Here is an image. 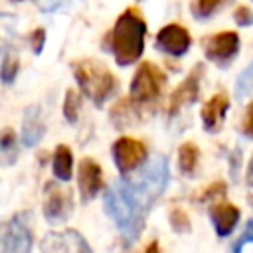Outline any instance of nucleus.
<instances>
[{
    "label": "nucleus",
    "instance_id": "obj_22",
    "mask_svg": "<svg viewBox=\"0 0 253 253\" xmlns=\"http://www.w3.org/2000/svg\"><path fill=\"white\" fill-rule=\"evenodd\" d=\"M170 223H172V227H174L176 231H180V233H184V231L190 229V219H188V215H186L182 210H174V211L170 213Z\"/></svg>",
    "mask_w": 253,
    "mask_h": 253
},
{
    "label": "nucleus",
    "instance_id": "obj_18",
    "mask_svg": "<svg viewBox=\"0 0 253 253\" xmlns=\"http://www.w3.org/2000/svg\"><path fill=\"white\" fill-rule=\"evenodd\" d=\"M18 67H20V59H18V53L6 45L4 47V53H2V81L4 83H12L18 75Z\"/></svg>",
    "mask_w": 253,
    "mask_h": 253
},
{
    "label": "nucleus",
    "instance_id": "obj_4",
    "mask_svg": "<svg viewBox=\"0 0 253 253\" xmlns=\"http://www.w3.org/2000/svg\"><path fill=\"white\" fill-rule=\"evenodd\" d=\"M166 83L164 73L150 61H144L130 83V99L136 103H148L152 99H156L162 93V87Z\"/></svg>",
    "mask_w": 253,
    "mask_h": 253
},
{
    "label": "nucleus",
    "instance_id": "obj_13",
    "mask_svg": "<svg viewBox=\"0 0 253 253\" xmlns=\"http://www.w3.org/2000/svg\"><path fill=\"white\" fill-rule=\"evenodd\" d=\"M229 107V101L223 93H217L213 95L202 109V123H204V128L210 130V132H217L223 125V119H225V111Z\"/></svg>",
    "mask_w": 253,
    "mask_h": 253
},
{
    "label": "nucleus",
    "instance_id": "obj_10",
    "mask_svg": "<svg viewBox=\"0 0 253 253\" xmlns=\"http://www.w3.org/2000/svg\"><path fill=\"white\" fill-rule=\"evenodd\" d=\"M192 45V38L188 30L180 24H168L164 26L156 36V47L168 55H184Z\"/></svg>",
    "mask_w": 253,
    "mask_h": 253
},
{
    "label": "nucleus",
    "instance_id": "obj_21",
    "mask_svg": "<svg viewBox=\"0 0 253 253\" xmlns=\"http://www.w3.org/2000/svg\"><path fill=\"white\" fill-rule=\"evenodd\" d=\"M253 91V65H249L241 75H239V79H237V83H235V93L239 95V97H245V95H249Z\"/></svg>",
    "mask_w": 253,
    "mask_h": 253
},
{
    "label": "nucleus",
    "instance_id": "obj_24",
    "mask_svg": "<svg viewBox=\"0 0 253 253\" xmlns=\"http://www.w3.org/2000/svg\"><path fill=\"white\" fill-rule=\"evenodd\" d=\"M30 43H32V49L34 53H42L43 49V43H45V30L43 28H38L30 34Z\"/></svg>",
    "mask_w": 253,
    "mask_h": 253
},
{
    "label": "nucleus",
    "instance_id": "obj_3",
    "mask_svg": "<svg viewBox=\"0 0 253 253\" xmlns=\"http://www.w3.org/2000/svg\"><path fill=\"white\" fill-rule=\"evenodd\" d=\"M73 75L81 91L95 103L103 105L117 89L115 75L95 59H79L73 63Z\"/></svg>",
    "mask_w": 253,
    "mask_h": 253
},
{
    "label": "nucleus",
    "instance_id": "obj_9",
    "mask_svg": "<svg viewBox=\"0 0 253 253\" xmlns=\"http://www.w3.org/2000/svg\"><path fill=\"white\" fill-rule=\"evenodd\" d=\"M42 253H91V247L77 231H63V233H47L42 243Z\"/></svg>",
    "mask_w": 253,
    "mask_h": 253
},
{
    "label": "nucleus",
    "instance_id": "obj_8",
    "mask_svg": "<svg viewBox=\"0 0 253 253\" xmlns=\"http://www.w3.org/2000/svg\"><path fill=\"white\" fill-rule=\"evenodd\" d=\"M71 196L65 192V188H59L57 184L49 182L45 184V200H43V215L47 221L57 223L69 217L71 213Z\"/></svg>",
    "mask_w": 253,
    "mask_h": 253
},
{
    "label": "nucleus",
    "instance_id": "obj_30",
    "mask_svg": "<svg viewBox=\"0 0 253 253\" xmlns=\"http://www.w3.org/2000/svg\"><path fill=\"white\" fill-rule=\"evenodd\" d=\"M12 2H22V0H12Z\"/></svg>",
    "mask_w": 253,
    "mask_h": 253
},
{
    "label": "nucleus",
    "instance_id": "obj_23",
    "mask_svg": "<svg viewBox=\"0 0 253 253\" xmlns=\"http://www.w3.org/2000/svg\"><path fill=\"white\" fill-rule=\"evenodd\" d=\"M233 20H235L237 26L247 28V26L253 24V12H251L247 6H237V8L233 10Z\"/></svg>",
    "mask_w": 253,
    "mask_h": 253
},
{
    "label": "nucleus",
    "instance_id": "obj_29",
    "mask_svg": "<svg viewBox=\"0 0 253 253\" xmlns=\"http://www.w3.org/2000/svg\"><path fill=\"white\" fill-rule=\"evenodd\" d=\"M144 253H160V247H158V243H156V241L148 243V247L144 249Z\"/></svg>",
    "mask_w": 253,
    "mask_h": 253
},
{
    "label": "nucleus",
    "instance_id": "obj_12",
    "mask_svg": "<svg viewBox=\"0 0 253 253\" xmlns=\"http://www.w3.org/2000/svg\"><path fill=\"white\" fill-rule=\"evenodd\" d=\"M103 188V172L101 166L89 158L81 160L79 164V192L83 200H91Z\"/></svg>",
    "mask_w": 253,
    "mask_h": 253
},
{
    "label": "nucleus",
    "instance_id": "obj_11",
    "mask_svg": "<svg viewBox=\"0 0 253 253\" xmlns=\"http://www.w3.org/2000/svg\"><path fill=\"white\" fill-rule=\"evenodd\" d=\"M200 75H202V67L196 65L194 71L176 87V91L170 97V113H178L184 105H190L198 99V91H200Z\"/></svg>",
    "mask_w": 253,
    "mask_h": 253
},
{
    "label": "nucleus",
    "instance_id": "obj_25",
    "mask_svg": "<svg viewBox=\"0 0 253 253\" xmlns=\"http://www.w3.org/2000/svg\"><path fill=\"white\" fill-rule=\"evenodd\" d=\"M249 241H253V219L245 225V229H243V233H241V237L237 239V243L233 245V249H231V253H241V249H243V245L245 243H249Z\"/></svg>",
    "mask_w": 253,
    "mask_h": 253
},
{
    "label": "nucleus",
    "instance_id": "obj_7",
    "mask_svg": "<svg viewBox=\"0 0 253 253\" xmlns=\"http://www.w3.org/2000/svg\"><path fill=\"white\" fill-rule=\"evenodd\" d=\"M113 158H115V164L117 168L123 172V174H130L132 170H136L144 158H146V148L142 142L134 140V138H119L115 144H113Z\"/></svg>",
    "mask_w": 253,
    "mask_h": 253
},
{
    "label": "nucleus",
    "instance_id": "obj_27",
    "mask_svg": "<svg viewBox=\"0 0 253 253\" xmlns=\"http://www.w3.org/2000/svg\"><path fill=\"white\" fill-rule=\"evenodd\" d=\"M0 146H2V150H4V152H8L12 146H16V136H14V132H12V130H4Z\"/></svg>",
    "mask_w": 253,
    "mask_h": 253
},
{
    "label": "nucleus",
    "instance_id": "obj_15",
    "mask_svg": "<svg viewBox=\"0 0 253 253\" xmlns=\"http://www.w3.org/2000/svg\"><path fill=\"white\" fill-rule=\"evenodd\" d=\"M45 132V125H43V119H42V113L38 107H30L24 115V121H22V140L26 146H34L42 140Z\"/></svg>",
    "mask_w": 253,
    "mask_h": 253
},
{
    "label": "nucleus",
    "instance_id": "obj_2",
    "mask_svg": "<svg viewBox=\"0 0 253 253\" xmlns=\"http://www.w3.org/2000/svg\"><path fill=\"white\" fill-rule=\"evenodd\" d=\"M146 22L136 8H126L115 22L111 32V51L119 65H130L144 51Z\"/></svg>",
    "mask_w": 253,
    "mask_h": 253
},
{
    "label": "nucleus",
    "instance_id": "obj_16",
    "mask_svg": "<svg viewBox=\"0 0 253 253\" xmlns=\"http://www.w3.org/2000/svg\"><path fill=\"white\" fill-rule=\"evenodd\" d=\"M71 172H73V156H71V150L63 144H59L55 148V154H53V174L57 180H69L71 178Z\"/></svg>",
    "mask_w": 253,
    "mask_h": 253
},
{
    "label": "nucleus",
    "instance_id": "obj_28",
    "mask_svg": "<svg viewBox=\"0 0 253 253\" xmlns=\"http://www.w3.org/2000/svg\"><path fill=\"white\" fill-rule=\"evenodd\" d=\"M247 184L253 186V156L249 160V166H247Z\"/></svg>",
    "mask_w": 253,
    "mask_h": 253
},
{
    "label": "nucleus",
    "instance_id": "obj_19",
    "mask_svg": "<svg viewBox=\"0 0 253 253\" xmlns=\"http://www.w3.org/2000/svg\"><path fill=\"white\" fill-rule=\"evenodd\" d=\"M221 4H223V0H192L190 10H192L194 18L208 20V18H211L219 10Z\"/></svg>",
    "mask_w": 253,
    "mask_h": 253
},
{
    "label": "nucleus",
    "instance_id": "obj_17",
    "mask_svg": "<svg viewBox=\"0 0 253 253\" xmlns=\"http://www.w3.org/2000/svg\"><path fill=\"white\" fill-rule=\"evenodd\" d=\"M198 158H200V152H198V146L192 144V142H186L180 146V152H178V164H180V170L186 172V174H192L198 166Z\"/></svg>",
    "mask_w": 253,
    "mask_h": 253
},
{
    "label": "nucleus",
    "instance_id": "obj_1",
    "mask_svg": "<svg viewBox=\"0 0 253 253\" xmlns=\"http://www.w3.org/2000/svg\"><path fill=\"white\" fill-rule=\"evenodd\" d=\"M168 178V160L164 156H156L146 162L134 178L117 180L105 192V211L119 227L126 245H132L138 239L146 213L166 190Z\"/></svg>",
    "mask_w": 253,
    "mask_h": 253
},
{
    "label": "nucleus",
    "instance_id": "obj_5",
    "mask_svg": "<svg viewBox=\"0 0 253 253\" xmlns=\"http://www.w3.org/2000/svg\"><path fill=\"white\" fill-rule=\"evenodd\" d=\"M26 217V213H18L6 223L2 237L4 253H32V229Z\"/></svg>",
    "mask_w": 253,
    "mask_h": 253
},
{
    "label": "nucleus",
    "instance_id": "obj_6",
    "mask_svg": "<svg viewBox=\"0 0 253 253\" xmlns=\"http://www.w3.org/2000/svg\"><path fill=\"white\" fill-rule=\"evenodd\" d=\"M239 51V36L235 32H219L204 40V53L217 65L229 63Z\"/></svg>",
    "mask_w": 253,
    "mask_h": 253
},
{
    "label": "nucleus",
    "instance_id": "obj_20",
    "mask_svg": "<svg viewBox=\"0 0 253 253\" xmlns=\"http://www.w3.org/2000/svg\"><path fill=\"white\" fill-rule=\"evenodd\" d=\"M79 107H81V101H79V95L69 89L67 95H65V101H63V117L69 121V123H75L77 117H79Z\"/></svg>",
    "mask_w": 253,
    "mask_h": 253
},
{
    "label": "nucleus",
    "instance_id": "obj_14",
    "mask_svg": "<svg viewBox=\"0 0 253 253\" xmlns=\"http://www.w3.org/2000/svg\"><path fill=\"white\" fill-rule=\"evenodd\" d=\"M210 215H211V221H213V227H215L217 235L225 237L233 231V227L239 219V210L231 204H215L210 210Z\"/></svg>",
    "mask_w": 253,
    "mask_h": 253
},
{
    "label": "nucleus",
    "instance_id": "obj_26",
    "mask_svg": "<svg viewBox=\"0 0 253 253\" xmlns=\"http://www.w3.org/2000/svg\"><path fill=\"white\" fill-rule=\"evenodd\" d=\"M243 132L247 136L253 138V103L247 107V113H245V121H243Z\"/></svg>",
    "mask_w": 253,
    "mask_h": 253
}]
</instances>
